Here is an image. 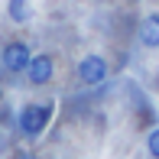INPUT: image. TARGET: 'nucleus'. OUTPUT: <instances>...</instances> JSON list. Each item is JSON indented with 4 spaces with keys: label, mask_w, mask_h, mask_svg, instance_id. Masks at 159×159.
Masks as SVG:
<instances>
[{
    "label": "nucleus",
    "mask_w": 159,
    "mask_h": 159,
    "mask_svg": "<svg viewBox=\"0 0 159 159\" xmlns=\"http://www.w3.org/2000/svg\"><path fill=\"white\" fill-rule=\"evenodd\" d=\"M52 114H55V104H52V101H42V104H23V107H20V114H16L20 133H23L26 140L42 136V130L49 127Z\"/></svg>",
    "instance_id": "f257e3e1"
},
{
    "label": "nucleus",
    "mask_w": 159,
    "mask_h": 159,
    "mask_svg": "<svg viewBox=\"0 0 159 159\" xmlns=\"http://www.w3.org/2000/svg\"><path fill=\"white\" fill-rule=\"evenodd\" d=\"M30 59H33V49L26 46L23 39H13V42H7V46L0 49V65H3V71H10V75H23Z\"/></svg>",
    "instance_id": "f03ea898"
},
{
    "label": "nucleus",
    "mask_w": 159,
    "mask_h": 159,
    "mask_svg": "<svg viewBox=\"0 0 159 159\" xmlns=\"http://www.w3.org/2000/svg\"><path fill=\"white\" fill-rule=\"evenodd\" d=\"M107 59L104 55H84L81 62H78V81L84 84V88H98V84L107 81Z\"/></svg>",
    "instance_id": "7ed1b4c3"
},
{
    "label": "nucleus",
    "mask_w": 159,
    "mask_h": 159,
    "mask_svg": "<svg viewBox=\"0 0 159 159\" xmlns=\"http://www.w3.org/2000/svg\"><path fill=\"white\" fill-rule=\"evenodd\" d=\"M52 75H55V62H52V55L49 52H39V55H33L30 65H26V78H30V84H49L52 81Z\"/></svg>",
    "instance_id": "20e7f679"
},
{
    "label": "nucleus",
    "mask_w": 159,
    "mask_h": 159,
    "mask_svg": "<svg viewBox=\"0 0 159 159\" xmlns=\"http://www.w3.org/2000/svg\"><path fill=\"white\" fill-rule=\"evenodd\" d=\"M136 39L146 49H159V13H146L136 26Z\"/></svg>",
    "instance_id": "39448f33"
},
{
    "label": "nucleus",
    "mask_w": 159,
    "mask_h": 159,
    "mask_svg": "<svg viewBox=\"0 0 159 159\" xmlns=\"http://www.w3.org/2000/svg\"><path fill=\"white\" fill-rule=\"evenodd\" d=\"M7 16H10V23L23 26L33 20V3L30 0H7Z\"/></svg>",
    "instance_id": "423d86ee"
},
{
    "label": "nucleus",
    "mask_w": 159,
    "mask_h": 159,
    "mask_svg": "<svg viewBox=\"0 0 159 159\" xmlns=\"http://www.w3.org/2000/svg\"><path fill=\"white\" fill-rule=\"evenodd\" d=\"M146 149H149V156H153V159H159V127L149 130V136H146Z\"/></svg>",
    "instance_id": "0eeeda50"
},
{
    "label": "nucleus",
    "mask_w": 159,
    "mask_h": 159,
    "mask_svg": "<svg viewBox=\"0 0 159 159\" xmlns=\"http://www.w3.org/2000/svg\"><path fill=\"white\" fill-rule=\"evenodd\" d=\"M0 101H3V88H0Z\"/></svg>",
    "instance_id": "6e6552de"
}]
</instances>
